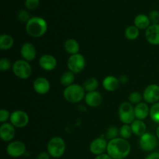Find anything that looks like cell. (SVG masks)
<instances>
[{
    "label": "cell",
    "instance_id": "6",
    "mask_svg": "<svg viewBox=\"0 0 159 159\" xmlns=\"http://www.w3.org/2000/svg\"><path fill=\"white\" fill-rule=\"evenodd\" d=\"M12 71L17 78L27 79L32 74V68L29 61L25 60H17L12 64Z\"/></svg>",
    "mask_w": 159,
    "mask_h": 159
},
{
    "label": "cell",
    "instance_id": "11",
    "mask_svg": "<svg viewBox=\"0 0 159 159\" xmlns=\"http://www.w3.org/2000/svg\"><path fill=\"white\" fill-rule=\"evenodd\" d=\"M143 99L147 103L152 105L159 102V85L151 84L146 87L143 93Z\"/></svg>",
    "mask_w": 159,
    "mask_h": 159
},
{
    "label": "cell",
    "instance_id": "30",
    "mask_svg": "<svg viewBox=\"0 0 159 159\" xmlns=\"http://www.w3.org/2000/svg\"><path fill=\"white\" fill-rule=\"evenodd\" d=\"M118 134H120V130H118L117 127H115V126H111V127H109L105 134L106 138H107V139H110V140H113L118 138Z\"/></svg>",
    "mask_w": 159,
    "mask_h": 159
},
{
    "label": "cell",
    "instance_id": "4",
    "mask_svg": "<svg viewBox=\"0 0 159 159\" xmlns=\"http://www.w3.org/2000/svg\"><path fill=\"white\" fill-rule=\"evenodd\" d=\"M66 149V144L63 138L54 137L49 140L47 144V151L51 158H59L64 155Z\"/></svg>",
    "mask_w": 159,
    "mask_h": 159
},
{
    "label": "cell",
    "instance_id": "24",
    "mask_svg": "<svg viewBox=\"0 0 159 159\" xmlns=\"http://www.w3.org/2000/svg\"><path fill=\"white\" fill-rule=\"evenodd\" d=\"M14 44V40L9 34H2L0 36V49L2 51H8L11 49Z\"/></svg>",
    "mask_w": 159,
    "mask_h": 159
},
{
    "label": "cell",
    "instance_id": "15",
    "mask_svg": "<svg viewBox=\"0 0 159 159\" xmlns=\"http://www.w3.org/2000/svg\"><path fill=\"white\" fill-rule=\"evenodd\" d=\"M20 54L23 60L26 61H31L34 60L37 56V50L33 43L26 42L22 45L21 49H20Z\"/></svg>",
    "mask_w": 159,
    "mask_h": 159
},
{
    "label": "cell",
    "instance_id": "38",
    "mask_svg": "<svg viewBox=\"0 0 159 159\" xmlns=\"http://www.w3.org/2000/svg\"><path fill=\"white\" fill-rule=\"evenodd\" d=\"M145 159H159V152H153L148 155Z\"/></svg>",
    "mask_w": 159,
    "mask_h": 159
},
{
    "label": "cell",
    "instance_id": "1",
    "mask_svg": "<svg viewBox=\"0 0 159 159\" xmlns=\"http://www.w3.org/2000/svg\"><path fill=\"white\" fill-rule=\"evenodd\" d=\"M131 146L126 139L116 138L110 140L107 144V153L113 159H124L130 153Z\"/></svg>",
    "mask_w": 159,
    "mask_h": 159
},
{
    "label": "cell",
    "instance_id": "23",
    "mask_svg": "<svg viewBox=\"0 0 159 159\" xmlns=\"http://www.w3.org/2000/svg\"><path fill=\"white\" fill-rule=\"evenodd\" d=\"M131 130L133 134H134L137 136L141 137L146 133V130H147V127H146L145 124L143 120H135L131 124Z\"/></svg>",
    "mask_w": 159,
    "mask_h": 159
},
{
    "label": "cell",
    "instance_id": "10",
    "mask_svg": "<svg viewBox=\"0 0 159 159\" xmlns=\"http://www.w3.org/2000/svg\"><path fill=\"white\" fill-rule=\"evenodd\" d=\"M10 123L15 127L23 128L29 124V116L23 110H16L11 113Z\"/></svg>",
    "mask_w": 159,
    "mask_h": 159
},
{
    "label": "cell",
    "instance_id": "17",
    "mask_svg": "<svg viewBox=\"0 0 159 159\" xmlns=\"http://www.w3.org/2000/svg\"><path fill=\"white\" fill-rule=\"evenodd\" d=\"M34 89L37 94L45 95L51 89V84L45 78H37L34 82Z\"/></svg>",
    "mask_w": 159,
    "mask_h": 159
},
{
    "label": "cell",
    "instance_id": "14",
    "mask_svg": "<svg viewBox=\"0 0 159 159\" xmlns=\"http://www.w3.org/2000/svg\"><path fill=\"white\" fill-rule=\"evenodd\" d=\"M15 127L11 123H4L0 127V138L5 142L11 141L15 136Z\"/></svg>",
    "mask_w": 159,
    "mask_h": 159
},
{
    "label": "cell",
    "instance_id": "28",
    "mask_svg": "<svg viewBox=\"0 0 159 159\" xmlns=\"http://www.w3.org/2000/svg\"><path fill=\"white\" fill-rule=\"evenodd\" d=\"M150 117L156 124H159V102L153 104L150 108Z\"/></svg>",
    "mask_w": 159,
    "mask_h": 159
},
{
    "label": "cell",
    "instance_id": "19",
    "mask_svg": "<svg viewBox=\"0 0 159 159\" xmlns=\"http://www.w3.org/2000/svg\"><path fill=\"white\" fill-rule=\"evenodd\" d=\"M134 114L137 120H144L150 115V108L147 102H140L134 107Z\"/></svg>",
    "mask_w": 159,
    "mask_h": 159
},
{
    "label": "cell",
    "instance_id": "18",
    "mask_svg": "<svg viewBox=\"0 0 159 159\" xmlns=\"http://www.w3.org/2000/svg\"><path fill=\"white\" fill-rule=\"evenodd\" d=\"M85 101L90 107H97L102 103V96L100 93L97 91L87 93L85 96Z\"/></svg>",
    "mask_w": 159,
    "mask_h": 159
},
{
    "label": "cell",
    "instance_id": "7",
    "mask_svg": "<svg viewBox=\"0 0 159 159\" xmlns=\"http://www.w3.org/2000/svg\"><path fill=\"white\" fill-rule=\"evenodd\" d=\"M85 59L81 54H76L71 55L68 59L67 66L69 71L74 74L82 72L85 67Z\"/></svg>",
    "mask_w": 159,
    "mask_h": 159
},
{
    "label": "cell",
    "instance_id": "3",
    "mask_svg": "<svg viewBox=\"0 0 159 159\" xmlns=\"http://www.w3.org/2000/svg\"><path fill=\"white\" fill-rule=\"evenodd\" d=\"M64 98L65 100L71 103H78L85 99V91L83 86L79 84H72L68 87H65L64 90Z\"/></svg>",
    "mask_w": 159,
    "mask_h": 159
},
{
    "label": "cell",
    "instance_id": "33",
    "mask_svg": "<svg viewBox=\"0 0 159 159\" xmlns=\"http://www.w3.org/2000/svg\"><path fill=\"white\" fill-rule=\"evenodd\" d=\"M17 18L19 20H20L23 23H27L30 20L31 17L30 16V13L26 10H22L19 11L18 14H17Z\"/></svg>",
    "mask_w": 159,
    "mask_h": 159
},
{
    "label": "cell",
    "instance_id": "20",
    "mask_svg": "<svg viewBox=\"0 0 159 159\" xmlns=\"http://www.w3.org/2000/svg\"><path fill=\"white\" fill-rule=\"evenodd\" d=\"M120 80L113 75H108L102 81V86L104 89L108 92H114L120 86Z\"/></svg>",
    "mask_w": 159,
    "mask_h": 159
},
{
    "label": "cell",
    "instance_id": "39",
    "mask_svg": "<svg viewBox=\"0 0 159 159\" xmlns=\"http://www.w3.org/2000/svg\"><path fill=\"white\" fill-rule=\"evenodd\" d=\"M94 159H113L108 154H102V155H98V156H96V158Z\"/></svg>",
    "mask_w": 159,
    "mask_h": 159
},
{
    "label": "cell",
    "instance_id": "2",
    "mask_svg": "<svg viewBox=\"0 0 159 159\" xmlns=\"http://www.w3.org/2000/svg\"><path fill=\"white\" fill-rule=\"evenodd\" d=\"M48 30V23L42 17L34 16L26 23L27 34L34 38H38L45 34Z\"/></svg>",
    "mask_w": 159,
    "mask_h": 159
},
{
    "label": "cell",
    "instance_id": "35",
    "mask_svg": "<svg viewBox=\"0 0 159 159\" xmlns=\"http://www.w3.org/2000/svg\"><path fill=\"white\" fill-rule=\"evenodd\" d=\"M40 4V0H25V6L30 10H34Z\"/></svg>",
    "mask_w": 159,
    "mask_h": 159
},
{
    "label": "cell",
    "instance_id": "9",
    "mask_svg": "<svg viewBox=\"0 0 159 159\" xmlns=\"http://www.w3.org/2000/svg\"><path fill=\"white\" fill-rule=\"evenodd\" d=\"M139 145L144 152H152L158 145V138L151 133H145L140 138Z\"/></svg>",
    "mask_w": 159,
    "mask_h": 159
},
{
    "label": "cell",
    "instance_id": "34",
    "mask_svg": "<svg viewBox=\"0 0 159 159\" xmlns=\"http://www.w3.org/2000/svg\"><path fill=\"white\" fill-rule=\"evenodd\" d=\"M148 17L152 24H159V12L158 10L151 11Z\"/></svg>",
    "mask_w": 159,
    "mask_h": 159
},
{
    "label": "cell",
    "instance_id": "21",
    "mask_svg": "<svg viewBox=\"0 0 159 159\" xmlns=\"http://www.w3.org/2000/svg\"><path fill=\"white\" fill-rule=\"evenodd\" d=\"M64 48L68 54L73 55V54H79V50H80V45L77 40L70 38L65 40V43H64Z\"/></svg>",
    "mask_w": 159,
    "mask_h": 159
},
{
    "label": "cell",
    "instance_id": "26",
    "mask_svg": "<svg viewBox=\"0 0 159 159\" xmlns=\"http://www.w3.org/2000/svg\"><path fill=\"white\" fill-rule=\"evenodd\" d=\"M99 86V82L96 78H89L86 79L83 83V88L85 92H94Z\"/></svg>",
    "mask_w": 159,
    "mask_h": 159
},
{
    "label": "cell",
    "instance_id": "12",
    "mask_svg": "<svg viewBox=\"0 0 159 159\" xmlns=\"http://www.w3.org/2000/svg\"><path fill=\"white\" fill-rule=\"evenodd\" d=\"M107 144H108V142L102 136L100 138H96L90 144V152L96 156L105 154L107 149Z\"/></svg>",
    "mask_w": 159,
    "mask_h": 159
},
{
    "label": "cell",
    "instance_id": "36",
    "mask_svg": "<svg viewBox=\"0 0 159 159\" xmlns=\"http://www.w3.org/2000/svg\"><path fill=\"white\" fill-rule=\"evenodd\" d=\"M11 113H9V110H5V109H2L0 110V122L2 124L6 123V121L9 119H10Z\"/></svg>",
    "mask_w": 159,
    "mask_h": 159
},
{
    "label": "cell",
    "instance_id": "25",
    "mask_svg": "<svg viewBox=\"0 0 159 159\" xmlns=\"http://www.w3.org/2000/svg\"><path fill=\"white\" fill-rule=\"evenodd\" d=\"M75 81V74L73 72H71V71H67L65 72H64L62 74V75L61 76L60 79V82L63 86L68 87L69 85H71L72 84H74Z\"/></svg>",
    "mask_w": 159,
    "mask_h": 159
},
{
    "label": "cell",
    "instance_id": "8",
    "mask_svg": "<svg viewBox=\"0 0 159 159\" xmlns=\"http://www.w3.org/2000/svg\"><path fill=\"white\" fill-rule=\"evenodd\" d=\"M26 144L20 141H12L6 148V153L11 158H20L26 153Z\"/></svg>",
    "mask_w": 159,
    "mask_h": 159
},
{
    "label": "cell",
    "instance_id": "29",
    "mask_svg": "<svg viewBox=\"0 0 159 159\" xmlns=\"http://www.w3.org/2000/svg\"><path fill=\"white\" fill-rule=\"evenodd\" d=\"M132 134H133V132H132L131 127H130V124H124L120 129V135L124 139L127 140L130 138Z\"/></svg>",
    "mask_w": 159,
    "mask_h": 159
},
{
    "label": "cell",
    "instance_id": "37",
    "mask_svg": "<svg viewBox=\"0 0 159 159\" xmlns=\"http://www.w3.org/2000/svg\"><path fill=\"white\" fill-rule=\"evenodd\" d=\"M36 159H51V155L48 154V152H43L37 155Z\"/></svg>",
    "mask_w": 159,
    "mask_h": 159
},
{
    "label": "cell",
    "instance_id": "40",
    "mask_svg": "<svg viewBox=\"0 0 159 159\" xmlns=\"http://www.w3.org/2000/svg\"><path fill=\"white\" fill-rule=\"evenodd\" d=\"M156 137L158 138V139L159 140V126L157 127V130H156Z\"/></svg>",
    "mask_w": 159,
    "mask_h": 159
},
{
    "label": "cell",
    "instance_id": "27",
    "mask_svg": "<svg viewBox=\"0 0 159 159\" xmlns=\"http://www.w3.org/2000/svg\"><path fill=\"white\" fill-rule=\"evenodd\" d=\"M140 34V30L138 27L132 25V26H129L125 30V37L126 38L130 40H134L139 37Z\"/></svg>",
    "mask_w": 159,
    "mask_h": 159
},
{
    "label": "cell",
    "instance_id": "16",
    "mask_svg": "<svg viewBox=\"0 0 159 159\" xmlns=\"http://www.w3.org/2000/svg\"><path fill=\"white\" fill-rule=\"evenodd\" d=\"M145 37L149 43L155 46L159 45V24H151L146 30Z\"/></svg>",
    "mask_w": 159,
    "mask_h": 159
},
{
    "label": "cell",
    "instance_id": "5",
    "mask_svg": "<svg viewBox=\"0 0 159 159\" xmlns=\"http://www.w3.org/2000/svg\"><path fill=\"white\" fill-rule=\"evenodd\" d=\"M120 120L124 124H131L135 120L134 107L130 102H124L120 105L118 109Z\"/></svg>",
    "mask_w": 159,
    "mask_h": 159
},
{
    "label": "cell",
    "instance_id": "32",
    "mask_svg": "<svg viewBox=\"0 0 159 159\" xmlns=\"http://www.w3.org/2000/svg\"><path fill=\"white\" fill-rule=\"evenodd\" d=\"M11 68H12V65L9 59L5 58V57L1 58V60H0V70L2 71H6L10 69Z\"/></svg>",
    "mask_w": 159,
    "mask_h": 159
},
{
    "label": "cell",
    "instance_id": "22",
    "mask_svg": "<svg viewBox=\"0 0 159 159\" xmlns=\"http://www.w3.org/2000/svg\"><path fill=\"white\" fill-rule=\"evenodd\" d=\"M134 23L136 27L139 30H147L151 26V21L148 16L145 14H139L134 20Z\"/></svg>",
    "mask_w": 159,
    "mask_h": 159
},
{
    "label": "cell",
    "instance_id": "13",
    "mask_svg": "<svg viewBox=\"0 0 159 159\" xmlns=\"http://www.w3.org/2000/svg\"><path fill=\"white\" fill-rule=\"evenodd\" d=\"M39 65L42 69L51 71L55 69L57 65V61L55 57L51 54H43L39 59Z\"/></svg>",
    "mask_w": 159,
    "mask_h": 159
},
{
    "label": "cell",
    "instance_id": "31",
    "mask_svg": "<svg viewBox=\"0 0 159 159\" xmlns=\"http://www.w3.org/2000/svg\"><path fill=\"white\" fill-rule=\"evenodd\" d=\"M128 99L131 104H138L143 99V94L139 92H133L129 95Z\"/></svg>",
    "mask_w": 159,
    "mask_h": 159
}]
</instances>
